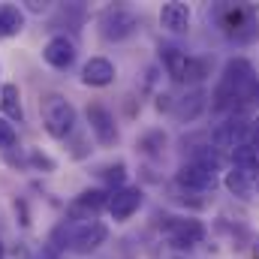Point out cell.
Returning a JSON list of instances; mask_svg holds the SVG:
<instances>
[{
  "label": "cell",
  "instance_id": "obj_7",
  "mask_svg": "<svg viewBox=\"0 0 259 259\" xmlns=\"http://www.w3.org/2000/svg\"><path fill=\"white\" fill-rule=\"evenodd\" d=\"M88 124H91V133L97 136L100 145H115L118 142V124H115V115L103 106V103H91L88 106Z\"/></svg>",
  "mask_w": 259,
  "mask_h": 259
},
{
  "label": "cell",
  "instance_id": "obj_14",
  "mask_svg": "<svg viewBox=\"0 0 259 259\" xmlns=\"http://www.w3.org/2000/svg\"><path fill=\"white\" fill-rule=\"evenodd\" d=\"M205 91H190L187 97H181V100H175V106H172V115L181 121V124H190L196 121L199 115H202V109H205Z\"/></svg>",
  "mask_w": 259,
  "mask_h": 259
},
{
  "label": "cell",
  "instance_id": "obj_22",
  "mask_svg": "<svg viewBox=\"0 0 259 259\" xmlns=\"http://www.w3.org/2000/svg\"><path fill=\"white\" fill-rule=\"evenodd\" d=\"M30 160H33L36 166H46L49 172L55 169V160H52V157H46V154H39V151H33V157H30Z\"/></svg>",
  "mask_w": 259,
  "mask_h": 259
},
{
  "label": "cell",
  "instance_id": "obj_2",
  "mask_svg": "<svg viewBox=\"0 0 259 259\" xmlns=\"http://www.w3.org/2000/svg\"><path fill=\"white\" fill-rule=\"evenodd\" d=\"M42 124L52 139H66L75 127V106L61 94H49L42 100Z\"/></svg>",
  "mask_w": 259,
  "mask_h": 259
},
{
  "label": "cell",
  "instance_id": "obj_4",
  "mask_svg": "<svg viewBox=\"0 0 259 259\" xmlns=\"http://www.w3.org/2000/svg\"><path fill=\"white\" fill-rule=\"evenodd\" d=\"M163 229H166V238L175 247H187L190 250V247L205 241V226L196 217H166Z\"/></svg>",
  "mask_w": 259,
  "mask_h": 259
},
{
  "label": "cell",
  "instance_id": "obj_23",
  "mask_svg": "<svg viewBox=\"0 0 259 259\" xmlns=\"http://www.w3.org/2000/svg\"><path fill=\"white\" fill-rule=\"evenodd\" d=\"M250 145L259 151V118H253V121H250Z\"/></svg>",
  "mask_w": 259,
  "mask_h": 259
},
{
  "label": "cell",
  "instance_id": "obj_19",
  "mask_svg": "<svg viewBox=\"0 0 259 259\" xmlns=\"http://www.w3.org/2000/svg\"><path fill=\"white\" fill-rule=\"evenodd\" d=\"M139 148H142L145 154H151V157L163 154V148H166V133H163V130L145 133V136H142V142H139Z\"/></svg>",
  "mask_w": 259,
  "mask_h": 259
},
{
  "label": "cell",
  "instance_id": "obj_8",
  "mask_svg": "<svg viewBox=\"0 0 259 259\" xmlns=\"http://www.w3.org/2000/svg\"><path fill=\"white\" fill-rule=\"evenodd\" d=\"M106 208H109L112 220L124 223V220H130L142 208V190L139 187H118V190L109 193V205Z\"/></svg>",
  "mask_w": 259,
  "mask_h": 259
},
{
  "label": "cell",
  "instance_id": "obj_15",
  "mask_svg": "<svg viewBox=\"0 0 259 259\" xmlns=\"http://www.w3.org/2000/svg\"><path fill=\"white\" fill-rule=\"evenodd\" d=\"M160 52H163L166 72H169L175 81H187V69H190V58H193V55H187V52H181V49H175V46H166V49H160Z\"/></svg>",
  "mask_w": 259,
  "mask_h": 259
},
{
  "label": "cell",
  "instance_id": "obj_9",
  "mask_svg": "<svg viewBox=\"0 0 259 259\" xmlns=\"http://www.w3.org/2000/svg\"><path fill=\"white\" fill-rule=\"evenodd\" d=\"M178 184L181 187H187V190H196V193H205V190H214V184H217V172L214 169H208V166H202V163H184L181 169H178Z\"/></svg>",
  "mask_w": 259,
  "mask_h": 259
},
{
  "label": "cell",
  "instance_id": "obj_5",
  "mask_svg": "<svg viewBox=\"0 0 259 259\" xmlns=\"http://www.w3.org/2000/svg\"><path fill=\"white\" fill-rule=\"evenodd\" d=\"M106 238H109V229L103 226V223H97V220H88V223H81V226H75L72 232H69V250L72 253H78V256H88V253H94V250H100L103 244H106Z\"/></svg>",
  "mask_w": 259,
  "mask_h": 259
},
{
  "label": "cell",
  "instance_id": "obj_20",
  "mask_svg": "<svg viewBox=\"0 0 259 259\" xmlns=\"http://www.w3.org/2000/svg\"><path fill=\"white\" fill-rule=\"evenodd\" d=\"M15 145H18V133H15V127L6 121V118H0V151H15Z\"/></svg>",
  "mask_w": 259,
  "mask_h": 259
},
{
  "label": "cell",
  "instance_id": "obj_6",
  "mask_svg": "<svg viewBox=\"0 0 259 259\" xmlns=\"http://www.w3.org/2000/svg\"><path fill=\"white\" fill-rule=\"evenodd\" d=\"M136 27H139V18H136L130 9H124V6L106 9V12L100 15V33H103L109 42H121V39H127Z\"/></svg>",
  "mask_w": 259,
  "mask_h": 259
},
{
  "label": "cell",
  "instance_id": "obj_3",
  "mask_svg": "<svg viewBox=\"0 0 259 259\" xmlns=\"http://www.w3.org/2000/svg\"><path fill=\"white\" fill-rule=\"evenodd\" d=\"M217 21H220L223 33L238 39V42H247V39L256 36V15H253L250 6H241V3L220 6L217 9Z\"/></svg>",
  "mask_w": 259,
  "mask_h": 259
},
{
  "label": "cell",
  "instance_id": "obj_16",
  "mask_svg": "<svg viewBox=\"0 0 259 259\" xmlns=\"http://www.w3.org/2000/svg\"><path fill=\"white\" fill-rule=\"evenodd\" d=\"M24 30V12L12 3H0V39L18 36Z\"/></svg>",
  "mask_w": 259,
  "mask_h": 259
},
{
  "label": "cell",
  "instance_id": "obj_12",
  "mask_svg": "<svg viewBox=\"0 0 259 259\" xmlns=\"http://www.w3.org/2000/svg\"><path fill=\"white\" fill-rule=\"evenodd\" d=\"M81 81L91 88H106L115 81V64L109 58H91L81 69Z\"/></svg>",
  "mask_w": 259,
  "mask_h": 259
},
{
  "label": "cell",
  "instance_id": "obj_25",
  "mask_svg": "<svg viewBox=\"0 0 259 259\" xmlns=\"http://www.w3.org/2000/svg\"><path fill=\"white\" fill-rule=\"evenodd\" d=\"M3 253H6V250H3V241H0V259H3Z\"/></svg>",
  "mask_w": 259,
  "mask_h": 259
},
{
  "label": "cell",
  "instance_id": "obj_11",
  "mask_svg": "<svg viewBox=\"0 0 259 259\" xmlns=\"http://www.w3.org/2000/svg\"><path fill=\"white\" fill-rule=\"evenodd\" d=\"M223 184L238 199H253V193H256V175H253V169H244V166H232L226 172Z\"/></svg>",
  "mask_w": 259,
  "mask_h": 259
},
{
  "label": "cell",
  "instance_id": "obj_24",
  "mask_svg": "<svg viewBox=\"0 0 259 259\" xmlns=\"http://www.w3.org/2000/svg\"><path fill=\"white\" fill-rule=\"evenodd\" d=\"M27 9H30V12H46V9H49V3H39V0H27Z\"/></svg>",
  "mask_w": 259,
  "mask_h": 259
},
{
  "label": "cell",
  "instance_id": "obj_21",
  "mask_svg": "<svg viewBox=\"0 0 259 259\" xmlns=\"http://www.w3.org/2000/svg\"><path fill=\"white\" fill-rule=\"evenodd\" d=\"M103 175H106L112 184H121V181H124V175H127V166H124V163H115V166H109Z\"/></svg>",
  "mask_w": 259,
  "mask_h": 259
},
{
  "label": "cell",
  "instance_id": "obj_17",
  "mask_svg": "<svg viewBox=\"0 0 259 259\" xmlns=\"http://www.w3.org/2000/svg\"><path fill=\"white\" fill-rule=\"evenodd\" d=\"M0 109H3V115H6V118H12V121H21V118H24V109H21V91H18V84L6 81V84L0 88Z\"/></svg>",
  "mask_w": 259,
  "mask_h": 259
},
{
  "label": "cell",
  "instance_id": "obj_13",
  "mask_svg": "<svg viewBox=\"0 0 259 259\" xmlns=\"http://www.w3.org/2000/svg\"><path fill=\"white\" fill-rule=\"evenodd\" d=\"M160 24H163L169 33H184V30L190 27V6H187V3H178V0L163 3V9H160Z\"/></svg>",
  "mask_w": 259,
  "mask_h": 259
},
{
  "label": "cell",
  "instance_id": "obj_18",
  "mask_svg": "<svg viewBox=\"0 0 259 259\" xmlns=\"http://www.w3.org/2000/svg\"><path fill=\"white\" fill-rule=\"evenodd\" d=\"M106 205H109V193H103V190H84V193L75 199L72 208H75V211H91V214H94V211H100V208H106Z\"/></svg>",
  "mask_w": 259,
  "mask_h": 259
},
{
  "label": "cell",
  "instance_id": "obj_1",
  "mask_svg": "<svg viewBox=\"0 0 259 259\" xmlns=\"http://www.w3.org/2000/svg\"><path fill=\"white\" fill-rule=\"evenodd\" d=\"M256 91H259V81H256L253 64L244 61V58H232L223 66V78H220V84L214 91V109H220V112L235 109L238 103H247Z\"/></svg>",
  "mask_w": 259,
  "mask_h": 259
},
{
  "label": "cell",
  "instance_id": "obj_10",
  "mask_svg": "<svg viewBox=\"0 0 259 259\" xmlns=\"http://www.w3.org/2000/svg\"><path fill=\"white\" fill-rule=\"evenodd\" d=\"M42 58H46V64L55 66V69H69L72 61H75V46L66 36H52L46 42V49H42Z\"/></svg>",
  "mask_w": 259,
  "mask_h": 259
}]
</instances>
